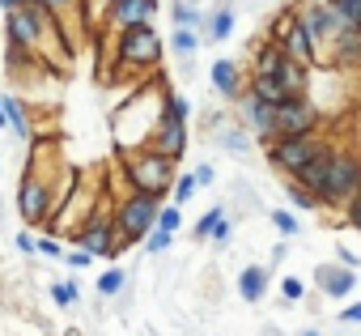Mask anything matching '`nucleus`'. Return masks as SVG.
Returning a JSON list of instances; mask_svg holds the SVG:
<instances>
[{
  "mask_svg": "<svg viewBox=\"0 0 361 336\" xmlns=\"http://www.w3.org/2000/svg\"><path fill=\"white\" fill-rule=\"evenodd\" d=\"M161 98H166V90L157 85H145V90H136L119 111H115V153H123V149H145L149 145V136H153V128H157V119H161Z\"/></svg>",
  "mask_w": 361,
  "mask_h": 336,
  "instance_id": "f257e3e1",
  "label": "nucleus"
},
{
  "mask_svg": "<svg viewBox=\"0 0 361 336\" xmlns=\"http://www.w3.org/2000/svg\"><path fill=\"white\" fill-rule=\"evenodd\" d=\"M115 157H119V166H123V184H128V192L166 196L170 184H174V175H178V162L153 153L149 145H145V149H123V153H115Z\"/></svg>",
  "mask_w": 361,
  "mask_h": 336,
  "instance_id": "f03ea898",
  "label": "nucleus"
},
{
  "mask_svg": "<svg viewBox=\"0 0 361 336\" xmlns=\"http://www.w3.org/2000/svg\"><path fill=\"white\" fill-rule=\"evenodd\" d=\"M166 56V39L153 22L115 30V68H157Z\"/></svg>",
  "mask_w": 361,
  "mask_h": 336,
  "instance_id": "7ed1b4c3",
  "label": "nucleus"
},
{
  "mask_svg": "<svg viewBox=\"0 0 361 336\" xmlns=\"http://www.w3.org/2000/svg\"><path fill=\"white\" fill-rule=\"evenodd\" d=\"M357 192H361V153L336 145V157H331V166H327V179H323V188L314 192V196H319V209H344Z\"/></svg>",
  "mask_w": 361,
  "mask_h": 336,
  "instance_id": "20e7f679",
  "label": "nucleus"
},
{
  "mask_svg": "<svg viewBox=\"0 0 361 336\" xmlns=\"http://www.w3.org/2000/svg\"><path fill=\"white\" fill-rule=\"evenodd\" d=\"M157 209H161V196H153V192H123V196H115V234L128 247L140 243L153 230Z\"/></svg>",
  "mask_w": 361,
  "mask_h": 336,
  "instance_id": "39448f33",
  "label": "nucleus"
},
{
  "mask_svg": "<svg viewBox=\"0 0 361 336\" xmlns=\"http://www.w3.org/2000/svg\"><path fill=\"white\" fill-rule=\"evenodd\" d=\"M323 124V107L310 94H289L281 102H272V132L276 136H306L319 132Z\"/></svg>",
  "mask_w": 361,
  "mask_h": 336,
  "instance_id": "423d86ee",
  "label": "nucleus"
},
{
  "mask_svg": "<svg viewBox=\"0 0 361 336\" xmlns=\"http://www.w3.org/2000/svg\"><path fill=\"white\" fill-rule=\"evenodd\" d=\"M13 205H18V217L26 226H47V217H51V179H43L35 171H22Z\"/></svg>",
  "mask_w": 361,
  "mask_h": 336,
  "instance_id": "0eeeda50",
  "label": "nucleus"
},
{
  "mask_svg": "<svg viewBox=\"0 0 361 336\" xmlns=\"http://www.w3.org/2000/svg\"><path fill=\"white\" fill-rule=\"evenodd\" d=\"M319 145H323L319 132H306V136H272V140L264 145V153H268V162L276 166L281 175H298V166H302Z\"/></svg>",
  "mask_w": 361,
  "mask_h": 336,
  "instance_id": "6e6552de",
  "label": "nucleus"
},
{
  "mask_svg": "<svg viewBox=\"0 0 361 336\" xmlns=\"http://www.w3.org/2000/svg\"><path fill=\"white\" fill-rule=\"evenodd\" d=\"M238 119H243V128L259 140V145H268L276 132H272V102H264L259 94H251V90H243L238 98Z\"/></svg>",
  "mask_w": 361,
  "mask_h": 336,
  "instance_id": "1a4fd4ad",
  "label": "nucleus"
},
{
  "mask_svg": "<svg viewBox=\"0 0 361 336\" xmlns=\"http://www.w3.org/2000/svg\"><path fill=\"white\" fill-rule=\"evenodd\" d=\"M188 145H192L188 140V124L183 119H170V115H161L157 128H153V136H149V149L161 153V157H170V162H183Z\"/></svg>",
  "mask_w": 361,
  "mask_h": 336,
  "instance_id": "9d476101",
  "label": "nucleus"
},
{
  "mask_svg": "<svg viewBox=\"0 0 361 336\" xmlns=\"http://www.w3.org/2000/svg\"><path fill=\"white\" fill-rule=\"evenodd\" d=\"M234 22H238V0H217V5L204 13V26H200V43L204 47H217L234 35Z\"/></svg>",
  "mask_w": 361,
  "mask_h": 336,
  "instance_id": "9b49d317",
  "label": "nucleus"
},
{
  "mask_svg": "<svg viewBox=\"0 0 361 336\" xmlns=\"http://www.w3.org/2000/svg\"><path fill=\"white\" fill-rule=\"evenodd\" d=\"M157 9H161V0H111V9H106V30H123V26L153 22Z\"/></svg>",
  "mask_w": 361,
  "mask_h": 336,
  "instance_id": "f8f14e48",
  "label": "nucleus"
},
{
  "mask_svg": "<svg viewBox=\"0 0 361 336\" xmlns=\"http://www.w3.org/2000/svg\"><path fill=\"white\" fill-rule=\"evenodd\" d=\"M331 157H336V145H331V140H323V145H319L302 166H298V175H289V179H293V184H302L306 192H319V188H323V179H327Z\"/></svg>",
  "mask_w": 361,
  "mask_h": 336,
  "instance_id": "ddd939ff",
  "label": "nucleus"
},
{
  "mask_svg": "<svg viewBox=\"0 0 361 336\" xmlns=\"http://www.w3.org/2000/svg\"><path fill=\"white\" fill-rule=\"evenodd\" d=\"M209 81H213V90L226 98V102H234L243 90H247V77H243V68H238V60H230V56H221V60H213V68H209Z\"/></svg>",
  "mask_w": 361,
  "mask_h": 336,
  "instance_id": "4468645a",
  "label": "nucleus"
},
{
  "mask_svg": "<svg viewBox=\"0 0 361 336\" xmlns=\"http://www.w3.org/2000/svg\"><path fill=\"white\" fill-rule=\"evenodd\" d=\"M314 285L327 294V298H348L353 289H357V268H348V264H323L319 272H314Z\"/></svg>",
  "mask_w": 361,
  "mask_h": 336,
  "instance_id": "2eb2a0df",
  "label": "nucleus"
},
{
  "mask_svg": "<svg viewBox=\"0 0 361 336\" xmlns=\"http://www.w3.org/2000/svg\"><path fill=\"white\" fill-rule=\"evenodd\" d=\"M0 107H5V124H9V132H18V140L30 145L35 124H30V107H26V98H18V94H0Z\"/></svg>",
  "mask_w": 361,
  "mask_h": 336,
  "instance_id": "dca6fc26",
  "label": "nucleus"
},
{
  "mask_svg": "<svg viewBox=\"0 0 361 336\" xmlns=\"http://www.w3.org/2000/svg\"><path fill=\"white\" fill-rule=\"evenodd\" d=\"M268 285H272V268H264V264H247L238 272V298L243 302H264Z\"/></svg>",
  "mask_w": 361,
  "mask_h": 336,
  "instance_id": "f3484780",
  "label": "nucleus"
},
{
  "mask_svg": "<svg viewBox=\"0 0 361 336\" xmlns=\"http://www.w3.org/2000/svg\"><path fill=\"white\" fill-rule=\"evenodd\" d=\"M281 60H285V52H281L272 39H264V43L251 52V73H247V77H272V73L281 68Z\"/></svg>",
  "mask_w": 361,
  "mask_h": 336,
  "instance_id": "a211bd4d",
  "label": "nucleus"
},
{
  "mask_svg": "<svg viewBox=\"0 0 361 336\" xmlns=\"http://www.w3.org/2000/svg\"><path fill=\"white\" fill-rule=\"evenodd\" d=\"M213 132H217V145H221L226 153H234V157H243V153H251V149H255V136H251V132H247L243 124H234V128L217 124Z\"/></svg>",
  "mask_w": 361,
  "mask_h": 336,
  "instance_id": "6ab92c4d",
  "label": "nucleus"
},
{
  "mask_svg": "<svg viewBox=\"0 0 361 336\" xmlns=\"http://www.w3.org/2000/svg\"><path fill=\"white\" fill-rule=\"evenodd\" d=\"M170 22H174V26H192V30H200V26H204L200 0H170Z\"/></svg>",
  "mask_w": 361,
  "mask_h": 336,
  "instance_id": "aec40b11",
  "label": "nucleus"
},
{
  "mask_svg": "<svg viewBox=\"0 0 361 336\" xmlns=\"http://www.w3.org/2000/svg\"><path fill=\"white\" fill-rule=\"evenodd\" d=\"M204 43H200V30H192V26H174L170 30V52L178 56V60H188V56H196Z\"/></svg>",
  "mask_w": 361,
  "mask_h": 336,
  "instance_id": "412c9836",
  "label": "nucleus"
},
{
  "mask_svg": "<svg viewBox=\"0 0 361 336\" xmlns=\"http://www.w3.org/2000/svg\"><path fill=\"white\" fill-rule=\"evenodd\" d=\"M119 294H128V272H123L119 264H111V268L98 277V298H119Z\"/></svg>",
  "mask_w": 361,
  "mask_h": 336,
  "instance_id": "4be33fe9",
  "label": "nucleus"
},
{
  "mask_svg": "<svg viewBox=\"0 0 361 336\" xmlns=\"http://www.w3.org/2000/svg\"><path fill=\"white\" fill-rule=\"evenodd\" d=\"M161 115H170V119H192V102L183 98V94H174V90H166V98H161Z\"/></svg>",
  "mask_w": 361,
  "mask_h": 336,
  "instance_id": "5701e85b",
  "label": "nucleus"
},
{
  "mask_svg": "<svg viewBox=\"0 0 361 336\" xmlns=\"http://www.w3.org/2000/svg\"><path fill=\"white\" fill-rule=\"evenodd\" d=\"M153 226H157V230H170V234H178V226H183V205H174V200H170V205H161Z\"/></svg>",
  "mask_w": 361,
  "mask_h": 336,
  "instance_id": "b1692460",
  "label": "nucleus"
},
{
  "mask_svg": "<svg viewBox=\"0 0 361 336\" xmlns=\"http://www.w3.org/2000/svg\"><path fill=\"white\" fill-rule=\"evenodd\" d=\"M221 217H226V205H213V209H204V217H200V222L192 226V239H200V243H204V239L213 234V226H217Z\"/></svg>",
  "mask_w": 361,
  "mask_h": 336,
  "instance_id": "393cba45",
  "label": "nucleus"
},
{
  "mask_svg": "<svg viewBox=\"0 0 361 336\" xmlns=\"http://www.w3.org/2000/svg\"><path fill=\"white\" fill-rule=\"evenodd\" d=\"M140 243H145V256H166V251H170V243H174V234H170V230H157V226H153V230H149V234H145Z\"/></svg>",
  "mask_w": 361,
  "mask_h": 336,
  "instance_id": "a878e982",
  "label": "nucleus"
},
{
  "mask_svg": "<svg viewBox=\"0 0 361 336\" xmlns=\"http://www.w3.org/2000/svg\"><path fill=\"white\" fill-rule=\"evenodd\" d=\"M51 302H56V306H64V311H68V306H77V302H81L77 281H56V285H51Z\"/></svg>",
  "mask_w": 361,
  "mask_h": 336,
  "instance_id": "bb28decb",
  "label": "nucleus"
},
{
  "mask_svg": "<svg viewBox=\"0 0 361 336\" xmlns=\"http://www.w3.org/2000/svg\"><path fill=\"white\" fill-rule=\"evenodd\" d=\"M268 217H272V226H276V230H281L285 239H298V230H302V222H298V217H293L289 209H272Z\"/></svg>",
  "mask_w": 361,
  "mask_h": 336,
  "instance_id": "cd10ccee",
  "label": "nucleus"
},
{
  "mask_svg": "<svg viewBox=\"0 0 361 336\" xmlns=\"http://www.w3.org/2000/svg\"><path fill=\"white\" fill-rule=\"evenodd\" d=\"M35 256H43V260H64V239H56V234L35 239Z\"/></svg>",
  "mask_w": 361,
  "mask_h": 336,
  "instance_id": "c85d7f7f",
  "label": "nucleus"
},
{
  "mask_svg": "<svg viewBox=\"0 0 361 336\" xmlns=\"http://www.w3.org/2000/svg\"><path fill=\"white\" fill-rule=\"evenodd\" d=\"M170 192H174V205H188L200 188H196V179L192 175H174V184H170Z\"/></svg>",
  "mask_w": 361,
  "mask_h": 336,
  "instance_id": "c756f323",
  "label": "nucleus"
},
{
  "mask_svg": "<svg viewBox=\"0 0 361 336\" xmlns=\"http://www.w3.org/2000/svg\"><path fill=\"white\" fill-rule=\"evenodd\" d=\"M285 192H289L293 209H306V213H310V209H319V196H314V192H306L302 184H293V179H289V188H285Z\"/></svg>",
  "mask_w": 361,
  "mask_h": 336,
  "instance_id": "7c9ffc66",
  "label": "nucleus"
},
{
  "mask_svg": "<svg viewBox=\"0 0 361 336\" xmlns=\"http://www.w3.org/2000/svg\"><path fill=\"white\" fill-rule=\"evenodd\" d=\"M281 298L293 306V302H302L306 298V281L302 277H281Z\"/></svg>",
  "mask_w": 361,
  "mask_h": 336,
  "instance_id": "2f4dec72",
  "label": "nucleus"
},
{
  "mask_svg": "<svg viewBox=\"0 0 361 336\" xmlns=\"http://www.w3.org/2000/svg\"><path fill=\"white\" fill-rule=\"evenodd\" d=\"M64 264H68L73 272H81V268H90V264H94V256H90L85 247H64Z\"/></svg>",
  "mask_w": 361,
  "mask_h": 336,
  "instance_id": "473e14b6",
  "label": "nucleus"
},
{
  "mask_svg": "<svg viewBox=\"0 0 361 336\" xmlns=\"http://www.w3.org/2000/svg\"><path fill=\"white\" fill-rule=\"evenodd\" d=\"M230 239H234V226H230V217H221V222L213 226L209 243H213V247H230Z\"/></svg>",
  "mask_w": 361,
  "mask_h": 336,
  "instance_id": "72a5a7b5",
  "label": "nucleus"
},
{
  "mask_svg": "<svg viewBox=\"0 0 361 336\" xmlns=\"http://www.w3.org/2000/svg\"><path fill=\"white\" fill-rule=\"evenodd\" d=\"M327 5H331V9H340L348 22H357V26H361V0H327Z\"/></svg>",
  "mask_w": 361,
  "mask_h": 336,
  "instance_id": "f704fd0d",
  "label": "nucleus"
},
{
  "mask_svg": "<svg viewBox=\"0 0 361 336\" xmlns=\"http://www.w3.org/2000/svg\"><path fill=\"white\" fill-rule=\"evenodd\" d=\"M192 179H196V188H213V184H217V171H213L209 162H200L196 171H192Z\"/></svg>",
  "mask_w": 361,
  "mask_h": 336,
  "instance_id": "c9c22d12",
  "label": "nucleus"
},
{
  "mask_svg": "<svg viewBox=\"0 0 361 336\" xmlns=\"http://www.w3.org/2000/svg\"><path fill=\"white\" fill-rule=\"evenodd\" d=\"M344 217H348V226H353V230L361 234V192H357V196H353V200L344 205Z\"/></svg>",
  "mask_w": 361,
  "mask_h": 336,
  "instance_id": "e433bc0d",
  "label": "nucleus"
},
{
  "mask_svg": "<svg viewBox=\"0 0 361 336\" xmlns=\"http://www.w3.org/2000/svg\"><path fill=\"white\" fill-rule=\"evenodd\" d=\"M13 247H18L22 256H35V234H30V230H18V234H13Z\"/></svg>",
  "mask_w": 361,
  "mask_h": 336,
  "instance_id": "4c0bfd02",
  "label": "nucleus"
},
{
  "mask_svg": "<svg viewBox=\"0 0 361 336\" xmlns=\"http://www.w3.org/2000/svg\"><path fill=\"white\" fill-rule=\"evenodd\" d=\"M340 323H361V302H348V306H340Z\"/></svg>",
  "mask_w": 361,
  "mask_h": 336,
  "instance_id": "58836bf2",
  "label": "nucleus"
},
{
  "mask_svg": "<svg viewBox=\"0 0 361 336\" xmlns=\"http://www.w3.org/2000/svg\"><path fill=\"white\" fill-rule=\"evenodd\" d=\"M43 5L60 18V13H73V9H77V0H43Z\"/></svg>",
  "mask_w": 361,
  "mask_h": 336,
  "instance_id": "ea45409f",
  "label": "nucleus"
},
{
  "mask_svg": "<svg viewBox=\"0 0 361 336\" xmlns=\"http://www.w3.org/2000/svg\"><path fill=\"white\" fill-rule=\"evenodd\" d=\"M26 0H0V13H9V9H22Z\"/></svg>",
  "mask_w": 361,
  "mask_h": 336,
  "instance_id": "a19ab883",
  "label": "nucleus"
},
{
  "mask_svg": "<svg viewBox=\"0 0 361 336\" xmlns=\"http://www.w3.org/2000/svg\"><path fill=\"white\" fill-rule=\"evenodd\" d=\"M9 226V217H5V200H0V230H5Z\"/></svg>",
  "mask_w": 361,
  "mask_h": 336,
  "instance_id": "79ce46f5",
  "label": "nucleus"
},
{
  "mask_svg": "<svg viewBox=\"0 0 361 336\" xmlns=\"http://www.w3.org/2000/svg\"><path fill=\"white\" fill-rule=\"evenodd\" d=\"M302 336H323V332H319V328H306V332H302Z\"/></svg>",
  "mask_w": 361,
  "mask_h": 336,
  "instance_id": "37998d69",
  "label": "nucleus"
},
{
  "mask_svg": "<svg viewBox=\"0 0 361 336\" xmlns=\"http://www.w3.org/2000/svg\"><path fill=\"white\" fill-rule=\"evenodd\" d=\"M0 128H9V124H5V107H0Z\"/></svg>",
  "mask_w": 361,
  "mask_h": 336,
  "instance_id": "c03bdc74",
  "label": "nucleus"
}]
</instances>
